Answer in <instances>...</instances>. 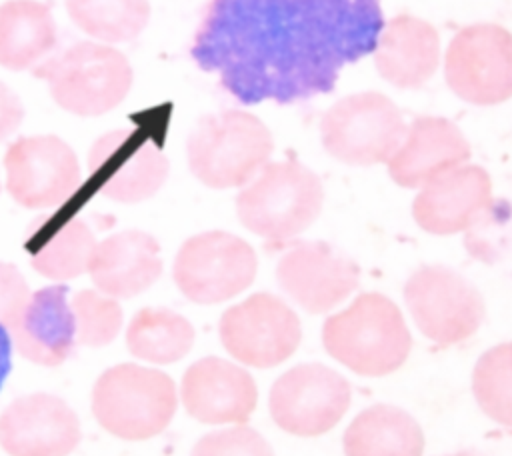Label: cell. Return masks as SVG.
I'll return each mask as SVG.
<instances>
[{
  "label": "cell",
  "instance_id": "ffe728a7",
  "mask_svg": "<svg viewBox=\"0 0 512 456\" xmlns=\"http://www.w3.org/2000/svg\"><path fill=\"white\" fill-rule=\"evenodd\" d=\"M88 272L94 286L106 296H138L162 274L160 246L154 236L140 230L112 234L94 246Z\"/></svg>",
  "mask_w": 512,
  "mask_h": 456
},
{
  "label": "cell",
  "instance_id": "44dd1931",
  "mask_svg": "<svg viewBox=\"0 0 512 456\" xmlns=\"http://www.w3.org/2000/svg\"><path fill=\"white\" fill-rule=\"evenodd\" d=\"M440 62V36L432 24L410 14L392 18L374 48L378 74L398 88H420Z\"/></svg>",
  "mask_w": 512,
  "mask_h": 456
},
{
  "label": "cell",
  "instance_id": "8fae6325",
  "mask_svg": "<svg viewBox=\"0 0 512 456\" xmlns=\"http://www.w3.org/2000/svg\"><path fill=\"white\" fill-rule=\"evenodd\" d=\"M302 338L296 312L280 298L258 292L220 318V340L242 364L272 368L290 358Z\"/></svg>",
  "mask_w": 512,
  "mask_h": 456
},
{
  "label": "cell",
  "instance_id": "ac0fdd59",
  "mask_svg": "<svg viewBox=\"0 0 512 456\" xmlns=\"http://www.w3.org/2000/svg\"><path fill=\"white\" fill-rule=\"evenodd\" d=\"M256 400L258 394L252 376L228 360L208 356L184 372V408L204 424H242L254 412Z\"/></svg>",
  "mask_w": 512,
  "mask_h": 456
},
{
  "label": "cell",
  "instance_id": "e0dca14e",
  "mask_svg": "<svg viewBox=\"0 0 512 456\" xmlns=\"http://www.w3.org/2000/svg\"><path fill=\"white\" fill-rule=\"evenodd\" d=\"M492 202V182L480 166H456L424 184L412 216L430 234L448 236L470 228Z\"/></svg>",
  "mask_w": 512,
  "mask_h": 456
},
{
  "label": "cell",
  "instance_id": "5bb4252c",
  "mask_svg": "<svg viewBox=\"0 0 512 456\" xmlns=\"http://www.w3.org/2000/svg\"><path fill=\"white\" fill-rule=\"evenodd\" d=\"M6 188L24 208H54L66 202L80 182L74 150L58 136H24L4 156Z\"/></svg>",
  "mask_w": 512,
  "mask_h": 456
},
{
  "label": "cell",
  "instance_id": "f546056e",
  "mask_svg": "<svg viewBox=\"0 0 512 456\" xmlns=\"http://www.w3.org/2000/svg\"><path fill=\"white\" fill-rule=\"evenodd\" d=\"M190 456H274V452L254 428L236 426L202 436Z\"/></svg>",
  "mask_w": 512,
  "mask_h": 456
},
{
  "label": "cell",
  "instance_id": "d6986e66",
  "mask_svg": "<svg viewBox=\"0 0 512 456\" xmlns=\"http://www.w3.org/2000/svg\"><path fill=\"white\" fill-rule=\"evenodd\" d=\"M468 158L470 144L454 122L420 116L410 124L402 144L388 160V174L402 188H418Z\"/></svg>",
  "mask_w": 512,
  "mask_h": 456
},
{
  "label": "cell",
  "instance_id": "8992f818",
  "mask_svg": "<svg viewBox=\"0 0 512 456\" xmlns=\"http://www.w3.org/2000/svg\"><path fill=\"white\" fill-rule=\"evenodd\" d=\"M98 424L122 440H148L160 434L176 412V386L160 370L132 362L100 374L92 390Z\"/></svg>",
  "mask_w": 512,
  "mask_h": 456
},
{
  "label": "cell",
  "instance_id": "484cf974",
  "mask_svg": "<svg viewBox=\"0 0 512 456\" xmlns=\"http://www.w3.org/2000/svg\"><path fill=\"white\" fill-rule=\"evenodd\" d=\"M194 344L192 324L168 308H142L126 330L132 356L152 364H170L184 358Z\"/></svg>",
  "mask_w": 512,
  "mask_h": 456
},
{
  "label": "cell",
  "instance_id": "4fadbf2b",
  "mask_svg": "<svg viewBox=\"0 0 512 456\" xmlns=\"http://www.w3.org/2000/svg\"><path fill=\"white\" fill-rule=\"evenodd\" d=\"M350 404V384L322 364L284 372L270 390L274 422L294 436H320L334 428Z\"/></svg>",
  "mask_w": 512,
  "mask_h": 456
},
{
  "label": "cell",
  "instance_id": "603a6c76",
  "mask_svg": "<svg viewBox=\"0 0 512 456\" xmlns=\"http://www.w3.org/2000/svg\"><path fill=\"white\" fill-rule=\"evenodd\" d=\"M56 40V22L48 4L40 0L0 4V66L32 68L56 46Z\"/></svg>",
  "mask_w": 512,
  "mask_h": 456
},
{
  "label": "cell",
  "instance_id": "cb8c5ba5",
  "mask_svg": "<svg viewBox=\"0 0 512 456\" xmlns=\"http://www.w3.org/2000/svg\"><path fill=\"white\" fill-rule=\"evenodd\" d=\"M342 444L346 456H422L424 434L408 412L376 404L352 420Z\"/></svg>",
  "mask_w": 512,
  "mask_h": 456
},
{
  "label": "cell",
  "instance_id": "9c48e42d",
  "mask_svg": "<svg viewBox=\"0 0 512 456\" xmlns=\"http://www.w3.org/2000/svg\"><path fill=\"white\" fill-rule=\"evenodd\" d=\"M404 300L418 330L436 344L470 338L484 320L480 292L446 266H420L404 284Z\"/></svg>",
  "mask_w": 512,
  "mask_h": 456
},
{
  "label": "cell",
  "instance_id": "7402d4cb",
  "mask_svg": "<svg viewBox=\"0 0 512 456\" xmlns=\"http://www.w3.org/2000/svg\"><path fill=\"white\" fill-rule=\"evenodd\" d=\"M12 334L18 352L30 362L62 364L70 356L76 336L68 286L54 284L30 294Z\"/></svg>",
  "mask_w": 512,
  "mask_h": 456
},
{
  "label": "cell",
  "instance_id": "3957f363",
  "mask_svg": "<svg viewBox=\"0 0 512 456\" xmlns=\"http://www.w3.org/2000/svg\"><path fill=\"white\" fill-rule=\"evenodd\" d=\"M274 150L266 124L242 110L204 116L188 136L186 154L192 174L210 188L250 182Z\"/></svg>",
  "mask_w": 512,
  "mask_h": 456
},
{
  "label": "cell",
  "instance_id": "4316f807",
  "mask_svg": "<svg viewBox=\"0 0 512 456\" xmlns=\"http://www.w3.org/2000/svg\"><path fill=\"white\" fill-rule=\"evenodd\" d=\"M70 20L102 42H128L148 24V0H64Z\"/></svg>",
  "mask_w": 512,
  "mask_h": 456
},
{
  "label": "cell",
  "instance_id": "d4e9b609",
  "mask_svg": "<svg viewBox=\"0 0 512 456\" xmlns=\"http://www.w3.org/2000/svg\"><path fill=\"white\" fill-rule=\"evenodd\" d=\"M94 246V234L84 220L70 216L48 224L44 218L28 244L30 264L50 280H70L88 272Z\"/></svg>",
  "mask_w": 512,
  "mask_h": 456
},
{
  "label": "cell",
  "instance_id": "4dcf8cb0",
  "mask_svg": "<svg viewBox=\"0 0 512 456\" xmlns=\"http://www.w3.org/2000/svg\"><path fill=\"white\" fill-rule=\"evenodd\" d=\"M30 300V288L20 270L8 262H0V324L6 330H14L26 304Z\"/></svg>",
  "mask_w": 512,
  "mask_h": 456
},
{
  "label": "cell",
  "instance_id": "52a82bcc",
  "mask_svg": "<svg viewBox=\"0 0 512 456\" xmlns=\"http://www.w3.org/2000/svg\"><path fill=\"white\" fill-rule=\"evenodd\" d=\"M324 150L352 166L388 162L406 136L398 106L380 92H360L338 100L320 122Z\"/></svg>",
  "mask_w": 512,
  "mask_h": 456
},
{
  "label": "cell",
  "instance_id": "30bf717a",
  "mask_svg": "<svg viewBox=\"0 0 512 456\" xmlns=\"http://www.w3.org/2000/svg\"><path fill=\"white\" fill-rule=\"evenodd\" d=\"M444 74L464 102L492 106L512 98V34L498 24H472L456 32Z\"/></svg>",
  "mask_w": 512,
  "mask_h": 456
},
{
  "label": "cell",
  "instance_id": "277c9868",
  "mask_svg": "<svg viewBox=\"0 0 512 456\" xmlns=\"http://www.w3.org/2000/svg\"><path fill=\"white\" fill-rule=\"evenodd\" d=\"M324 190L320 178L300 162H270L238 194L236 212L244 228L284 242L304 232L320 214Z\"/></svg>",
  "mask_w": 512,
  "mask_h": 456
},
{
  "label": "cell",
  "instance_id": "ba28073f",
  "mask_svg": "<svg viewBox=\"0 0 512 456\" xmlns=\"http://www.w3.org/2000/svg\"><path fill=\"white\" fill-rule=\"evenodd\" d=\"M256 254L242 238L212 230L188 238L174 260L178 290L196 304H218L246 290L256 276Z\"/></svg>",
  "mask_w": 512,
  "mask_h": 456
},
{
  "label": "cell",
  "instance_id": "7c38bea8",
  "mask_svg": "<svg viewBox=\"0 0 512 456\" xmlns=\"http://www.w3.org/2000/svg\"><path fill=\"white\" fill-rule=\"evenodd\" d=\"M88 168L96 190L116 202L136 204L154 196L166 176L168 160L142 130L102 134L88 152Z\"/></svg>",
  "mask_w": 512,
  "mask_h": 456
},
{
  "label": "cell",
  "instance_id": "836d02e7",
  "mask_svg": "<svg viewBox=\"0 0 512 456\" xmlns=\"http://www.w3.org/2000/svg\"><path fill=\"white\" fill-rule=\"evenodd\" d=\"M450 456H480L476 452H456V454H450Z\"/></svg>",
  "mask_w": 512,
  "mask_h": 456
},
{
  "label": "cell",
  "instance_id": "d6a6232c",
  "mask_svg": "<svg viewBox=\"0 0 512 456\" xmlns=\"http://www.w3.org/2000/svg\"><path fill=\"white\" fill-rule=\"evenodd\" d=\"M12 368V342L8 330L0 324V388Z\"/></svg>",
  "mask_w": 512,
  "mask_h": 456
},
{
  "label": "cell",
  "instance_id": "83f0119b",
  "mask_svg": "<svg viewBox=\"0 0 512 456\" xmlns=\"http://www.w3.org/2000/svg\"><path fill=\"white\" fill-rule=\"evenodd\" d=\"M472 392L488 418L512 426V342L480 356L472 374Z\"/></svg>",
  "mask_w": 512,
  "mask_h": 456
},
{
  "label": "cell",
  "instance_id": "5b68a950",
  "mask_svg": "<svg viewBox=\"0 0 512 456\" xmlns=\"http://www.w3.org/2000/svg\"><path fill=\"white\" fill-rule=\"evenodd\" d=\"M54 102L74 116H102L132 88L128 58L108 44L78 42L34 68Z\"/></svg>",
  "mask_w": 512,
  "mask_h": 456
},
{
  "label": "cell",
  "instance_id": "6da1fadb",
  "mask_svg": "<svg viewBox=\"0 0 512 456\" xmlns=\"http://www.w3.org/2000/svg\"><path fill=\"white\" fill-rule=\"evenodd\" d=\"M382 28L380 0H210L190 56L244 104H292L330 92Z\"/></svg>",
  "mask_w": 512,
  "mask_h": 456
},
{
  "label": "cell",
  "instance_id": "7a4b0ae2",
  "mask_svg": "<svg viewBox=\"0 0 512 456\" xmlns=\"http://www.w3.org/2000/svg\"><path fill=\"white\" fill-rule=\"evenodd\" d=\"M326 352L360 376H386L398 370L412 346L398 306L378 294H360L346 310L322 326Z\"/></svg>",
  "mask_w": 512,
  "mask_h": 456
},
{
  "label": "cell",
  "instance_id": "f1b7e54d",
  "mask_svg": "<svg viewBox=\"0 0 512 456\" xmlns=\"http://www.w3.org/2000/svg\"><path fill=\"white\" fill-rule=\"evenodd\" d=\"M76 340L84 346H106L122 328V308L116 298L96 290H80L72 296Z\"/></svg>",
  "mask_w": 512,
  "mask_h": 456
},
{
  "label": "cell",
  "instance_id": "1f68e13d",
  "mask_svg": "<svg viewBox=\"0 0 512 456\" xmlns=\"http://www.w3.org/2000/svg\"><path fill=\"white\" fill-rule=\"evenodd\" d=\"M24 120V106L14 90L0 82V142L10 138Z\"/></svg>",
  "mask_w": 512,
  "mask_h": 456
},
{
  "label": "cell",
  "instance_id": "9a60e30c",
  "mask_svg": "<svg viewBox=\"0 0 512 456\" xmlns=\"http://www.w3.org/2000/svg\"><path fill=\"white\" fill-rule=\"evenodd\" d=\"M358 278L356 262L326 242H296L276 266L280 288L312 314L328 312L346 300Z\"/></svg>",
  "mask_w": 512,
  "mask_h": 456
},
{
  "label": "cell",
  "instance_id": "2e32d148",
  "mask_svg": "<svg viewBox=\"0 0 512 456\" xmlns=\"http://www.w3.org/2000/svg\"><path fill=\"white\" fill-rule=\"evenodd\" d=\"M80 442V420L58 396L36 392L0 414V446L10 456H68Z\"/></svg>",
  "mask_w": 512,
  "mask_h": 456
}]
</instances>
